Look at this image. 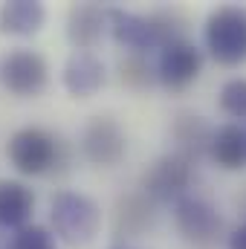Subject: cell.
<instances>
[{
    "instance_id": "1",
    "label": "cell",
    "mask_w": 246,
    "mask_h": 249,
    "mask_svg": "<svg viewBox=\"0 0 246 249\" xmlns=\"http://www.w3.org/2000/svg\"><path fill=\"white\" fill-rule=\"evenodd\" d=\"M6 157L12 162V168L23 177H41L50 171H58L67 162V148L64 142L50 133L47 127L38 124H26L18 127L9 142H6Z\"/></svg>"
},
{
    "instance_id": "2",
    "label": "cell",
    "mask_w": 246,
    "mask_h": 249,
    "mask_svg": "<svg viewBox=\"0 0 246 249\" xmlns=\"http://www.w3.org/2000/svg\"><path fill=\"white\" fill-rule=\"evenodd\" d=\"M50 220L55 238L70 247H87L102 229V209L90 194L81 191H55L50 200Z\"/></svg>"
},
{
    "instance_id": "3",
    "label": "cell",
    "mask_w": 246,
    "mask_h": 249,
    "mask_svg": "<svg viewBox=\"0 0 246 249\" xmlns=\"http://www.w3.org/2000/svg\"><path fill=\"white\" fill-rule=\"evenodd\" d=\"M206 53L220 67L246 64V6H217L203 23Z\"/></svg>"
},
{
    "instance_id": "4",
    "label": "cell",
    "mask_w": 246,
    "mask_h": 249,
    "mask_svg": "<svg viewBox=\"0 0 246 249\" xmlns=\"http://www.w3.org/2000/svg\"><path fill=\"white\" fill-rule=\"evenodd\" d=\"M174 226L183 235V241L194 249H211L223 238L226 220L217 212L214 203L197 194H185L183 200L174 203Z\"/></svg>"
},
{
    "instance_id": "5",
    "label": "cell",
    "mask_w": 246,
    "mask_h": 249,
    "mask_svg": "<svg viewBox=\"0 0 246 249\" xmlns=\"http://www.w3.org/2000/svg\"><path fill=\"white\" fill-rule=\"evenodd\" d=\"M81 157L96 168H113L127 154V133L110 113H96L81 127L78 136Z\"/></svg>"
},
{
    "instance_id": "6",
    "label": "cell",
    "mask_w": 246,
    "mask_h": 249,
    "mask_svg": "<svg viewBox=\"0 0 246 249\" xmlns=\"http://www.w3.org/2000/svg\"><path fill=\"white\" fill-rule=\"evenodd\" d=\"M191 183H194V162L177 151H168L157 157L142 174V194L151 197L154 203H177L185 194H191L188 191Z\"/></svg>"
},
{
    "instance_id": "7",
    "label": "cell",
    "mask_w": 246,
    "mask_h": 249,
    "mask_svg": "<svg viewBox=\"0 0 246 249\" xmlns=\"http://www.w3.org/2000/svg\"><path fill=\"white\" fill-rule=\"evenodd\" d=\"M0 84L12 96L32 99L50 84V64L38 50L18 47L0 58Z\"/></svg>"
},
{
    "instance_id": "8",
    "label": "cell",
    "mask_w": 246,
    "mask_h": 249,
    "mask_svg": "<svg viewBox=\"0 0 246 249\" xmlns=\"http://www.w3.org/2000/svg\"><path fill=\"white\" fill-rule=\"evenodd\" d=\"M203 72V50L188 38L171 41L159 50L157 58V81L165 90H185Z\"/></svg>"
},
{
    "instance_id": "9",
    "label": "cell",
    "mask_w": 246,
    "mask_h": 249,
    "mask_svg": "<svg viewBox=\"0 0 246 249\" xmlns=\"http://www.w3.org/2000/svg\"><path fill=\"white\" fill-rule=\"evenodd\" d=\"M107 18H110V32H113L119 47L130 50V53H139V55H145L148 50H162V41L157 35L151 15H136V12L110 6Z\"/></svg>"
},
{
    "instance_id": "10",
    "label": "cell",
    "mask_w": 246,
    "mask_h": 249,
    "mask_svg": "<svg viewBox=\"0 0 246 249\" xmlns=\"http://www.w3.org/2000/svg\"><path fill=\"white\" fill-rule=\"evenodd\" d=\"M110 29L107 9L99 3H72L67 12V41L75 47V53H90L105 32Z\"/></svg>"
},
{
    "instance_id": "11",
    "label": "cell",
    "mask_w": 246,
    "mask_h": 249,
    "mask_svg": "<svg viewBox=\"0 0 246 249\" xmlns=\"http://www.w3.org/2000/svg\"><path fill=\"white\" fill-rule=\"evenodd\" d=\"M157 203L151 197H145L142 191L133 194H122L113 206V235L119 241H130V238H142L154 220H157Z\"/></svg>"
},
{
    "instance_id": "12",
    "label": "cell",
    "mask_w": 246,
    "mask_h": 249,
    "mask_svg": "<svg viewBox=\"0 0 246 249\" xmlns=\"http://www.w3.org/2000/svg\"><path fill=\"white\" fill-rule=\"evenodd\" d=\"M107 78V70L102 58H96L93 53H72L61 70V84L64 90L75 99H90L102 90Z\"/></svg>"
},
{
    "instance_id": "13",
    "label": "cell",
    "mask_w": 246,
    "mask_h": 249,
    "mask_svg": "<svg viewBox=\"0 0 246 249\" xmlns=\"http://www.w3.org/2000/svg\"><path fill=\"white\" fill-rule=\"evenodd\" d=\"M171 139H174V151L177 154H183L191 162H200L211 151L214 127L200 113H177L174 122H171Z\"/></svg>"
},
{
    "instance_id": "14",
    "label": "cell",
    "mask_w": 246,
    "mask_h": 249,
    "mask_svg": "<svg viewBox=\"0 0 246 249\" xmlns=\"http://www.w3.org/2000/svg\"><path fill=\"white\" fill-rule=\"evenodd\" d=\"M47 9L38 0H9L0 6V35L32 38L44 29Z\"/></svg>"
},
{
    "instance_id": "15",
    "label": "cell",
    "mask_w": 246,
    "mask_h": 249,
    "mask_svg": "<svg viewBox=\"0 0 246 249\" xmlns=\"http://www.w3.org/2000/svg\"><path fill=\"white\" fill-rule=\"evenodd\" d=\"M35 212V191L20 180H0V226L23 229Z\"/></svg>"
},
{
    "instance_id": "16",
    "label": "cell",
    "mask_w": 246,
    "mask_h": 249,
    "mask_svg": "<svg viewBox=\"0 0 246 249\" xmlns=\"http://www.w3.org/2000/svg\"><path fill=\"white\" fill-rule=\"evenodd\" d=\"M209 157L223 171H241L246 168V127L241 122H226L214 127L211 151Z\"/></svg>"
},
{
    "instance_id": "17",
    "label": "cell",
    "mask_w": 246,
    "mask_h": 249,
    "mask_svg": "<svg viewBox=\"0 0 246 249\" xmlns=\"http://www.w3.org/2000/svg\"><path fill=\"white\" fill-rule=\"evenodd\" d=\"M119 81L130 90H148L157 81V67H151V61L139 53H127L119 61Z\"/></svg>"
},
{
    "instance_id": "18",
    "label": "cell",
    "mask_w": 246,
    "mask_h": 249,
    "mask_svg": "<svg viewBox=\"0 0 246 249\" xmlns=\"http://www.w3.org/2000/svg\"><path fill=\"white\" fill-rule=\"evenodd\" d=\"M217 105L226 116L246 119V78H229L217 93Z\"/></svg>"
},
{
    "instance_id": "19",
    "label": "cell",
    "mask_w": 246,
    "mask_h": 249,
    "mask_svg": "<svg viewBox=\"0 0 246 249\" xmlns=\"http://www.w3.org/2000/svg\"><path fill=\"white\" fill-rule=\"evenodd\" d=\"M6 249H58V244H55V235L47 226L29 223V226L18 229L12 235V241H9Z\"/></svg>"
},
{
    "instance_id": "20",
    "label": "cell",
    "mask_w": 246,
    "mask_h": 249,
    "mask_svg": "<svg viewBox=\"0 0 246 249\" xmlns=\"http://www.w3.org/2000/svg\"><path fill=\"white\" fill-rule=\"evenodd\" d=\"M226 249H246V217L226 235Z\"/></svg>"
},
{
    "instance_id": "21",
    "label": "cell",
    "mask_w": 246,
    "mask_h": 249,
    "mask_svg": "<svg viewBox=\"0 0 246 249\" xmlns=\"http://www.w3.org/2000/svg\"><path fill=\"white\" fill-rule=\"evenodd\" d=\"M238 206H241V212L246 214V188L241 191V194H238Z\"/></svg>"
},
{
    "instance_id": "22",
    "label": "cell",
    "mask_w": 246,
    "mask_h": 249,
    "mask_svg": "<svg viewBox=\"0 0 246 249\" xmlns=\"http://www.w3.org/2000/svg\"><path fill=\"white\" fill-rule=\"evenodd\" d=\"M119 249H130V247H119Z\"/></svg>"
}]
</instances>
